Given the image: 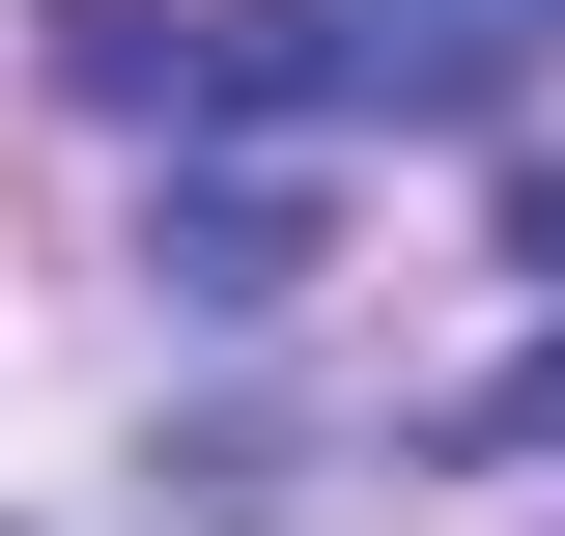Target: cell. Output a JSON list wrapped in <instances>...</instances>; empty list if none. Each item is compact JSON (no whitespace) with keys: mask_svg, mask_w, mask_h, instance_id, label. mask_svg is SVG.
<instances>
[{"mask_svg":"<svg viewBox=\"0 0 565 536\" xmlns=\"http://www.w3.org/2000/svg\"><path fill=\"white\" fill-rule=\"evenodd\" d=\"M565 57V0H255L199 29V114H282V141H452Z\"/></svg>","mask_w":565,"mask_h":536,"instance_id":"6da1fadb","label":"cell"},{"mask_svg":"<svg viewBox=\"0 0 565 536\" xmlns=\"http://www.w3.org/2000/svg\"><path fill=\"white\" fill-rule=\"evenodd\" d=\"M509 282H537V367H481V396H452V452H565V170L509 199Z\"/></svg>","mask_w":565,"mask_h":536,"instance_id":"7a4b0ae2","label":"cell"}]
</instances>
